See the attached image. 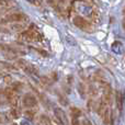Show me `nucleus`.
<instances>
[{"label":"nucleus","mask_w":125,"mask_h":125,"mask_svg":"<svg viewBox=\"0 0 125 125\" xmlns=\"http://www.w3.org/2000/svg\"><path fill=\"white\" fill-rule=\"evenodd\" d=\"M21 37L26 42H41L42 41V34L36 29V26L31 25L28 30L22 32Z\"/></svg>","instance_id":"f257e3e1"},{"label":"nucleus","mask_w":125,"mask_h":125,"mask_svg":"<svg viewBox=\"0 0 125 125\" xmlns=\"http://www.w3.org/2000/svg\"><path fill=\"white\" fill-rule=\"evenodd\" d=\"M73 22L80 30L84 31V32H88V33L92 32V25H91V23L89 21H87L86 19H83L82 17H80V15H76L73 19Z\"/></svg>","instance_id":"f03ea898"},{"label":"nucleus","mask_w":125,"mask_h":125,"mask_svg":"<svg viewBox=\"0 0 125 125\" xmlns=\"http://www.w3.org/2000/svg\"><path fill=\"white\" fill-rule=\"evenodd\" d=\"M28 20V17H26L24 13L22 12H13V13H10V14H7L6 18L2 19V24H4L6 22H24Z\"/></svg>","instance_id":"7ed1b4c3"},{"label":"nucleus","mask_w":125,"mask_h":125,"mask_svg":"<svg viewBox=\"0 0 125 125\" xmlns=\"http://www.w3.org/2000/svg\"><path fill=\"white\" fill-rule=\"evenodd\" d=\"M73 8L77 9L81 14L86 15V17H92L93 10H92V8H91L90 6H88L87 3H84V2H82V1H75L73 3Z\"/></svg>","instance_id":"20e7f679"},{"label":"nucleus","mask_w":125,"mask_h":125,"mask_svg":"<svg viewBox=\"0 0 125 125\" xmlns=\"http://www.w3.org/2000/svg\"><path fill=\"white\" fill-rule=\"evenodd\" d=\"M17 65L20 67V68L23 69L26 73H29V75H34V76L39 75V70L36 69V67L33 66L32 64H30V62H26L24 61H18Z\"/></svg>","instance_id":"39448f33"},{"label":"nucleus","mask_w":125,"mask_h":125,"mask_svg":"<svg viewBox=\"0 0 125 125\" xmlns=\"http://www.w3.org/2000/svg\"><path fill=\"white\" fill-rule=\"evenodd\" d=\"M22 103L25 108L31 109V108H36L37 104H39V101H37L36 97L32 93H26L23 97V100H22Z\"/></svg>","instance_id":"423d86ee"},{"label":"nucleus","mask_w":125,"mask_h":125,"mask_svg":"<svg viewBox=\"0 0 125 125\" xmlns=\"http://www.w3.org/2000/svg\"><path fill=\"white\" fill-rule=\"evenodd\" d=\"M54 115L62 125H68V119H67V115H66V113L64 112L62 109L54 108Z\"/></svg>","instance_id":"0eeeda50"},{"label":"nucleus","mask_w":125,"mask_h":125,"mask_svg":"<svg viewBox=\"0 0 125 125\" xmlns=\"http://www.w3.org/2000/svg\"><path fill=\"white\" fill-rule=\"evenodd\" d=\"M0 6H1V10H10L13 9L17 6V2L14 0H0Z\"/></svg>","instance_id":"6e6552de"},{"label":"nucleus","mask_w":125,"mask_h":125,"mask_svg":"<svg viewBox=\"0 0 125 125\" xmlns=\"http://www.w3.org/2000/svg\"><path fill=\"white\" fill-rule=\"evenodd\" d=\"M36 114H37V111L34 110V108L28 109V110L24 112V115H25V117L29 121H34V120L36 119Z\"/></svg>","instance_id":"1a4fd4ad"},{"label":"nucleus","mask_w":125,"mask_h":125,"mask_svg":"<svg viewBox=\"0 0 125 125\" xmlns=\"http://www.w3.org/2000/svg\"><path fill=\"white\" fill-rule=\"evenodd\" d=\"M37 125H53L52 121L50 120V117L46 115H41L37 120Z\"/></svg>","instance_id":"9d476101"},{"label":"nucleus","mask_w":125,"mask_h":125,"mask_svg":"<svg viewBox=\"0 0 125 125\" xmlns=\"http://www.w3.org/2000/svg\"><path fill=\"white\" fill-rule=\"evenodd\" d=\"M10 28L15 32H20V31H22L24 29V25L22 24V22H14V23L11 24Z\"/></svg>","instance_id":"9b49d317"},{"label":"nucleus","mask_w":125,"mask_h":125,"mask_svg":"<svg viewBox=\"0 0 125 125\" xmlns=\"http://www.w3.org/2000/svg\"><path fill=\"white\" fill-rule=\"evenodd\" d=\"M122 48H123V45H122L121 42H114L112 45V50L113 52H115L116 54H120L122 52Z\"/></svg>","instance_id":"f8f14e48"},{"label":"nucleus","mask_w":125,"mask_h":125,"mask_svg":"<svg viewBox=\"0 0 125 125\" xmlns=\"http://www.w3.org/2000/svg\"><path fill=\"white\" fill-rule=\"evenodd\" d=\"M116 102H117V108H119V110L122 111V109H123V102H122V93L121 92L116 93Z\"/></svg>","instance_id":"ddd939ff"},{"label":"nucleus","mask_w":125,"mask_h":125,"mask_svg":"<svg viewBox=\"0 0 125 125\" xmlns=\"http://www.w3.org/2000/svg\"><path fill=\"white\" fill-rule=\"evenodd\" d=\"M81 115V111L77 108H71V117H79Z\"/></svg>","instance_id":"4468645a"},{"label":"nucleus","mask_w":125,"mask_h":125,"mask_svg":"<svg viewBox=\"0 0 125 125\" xmlns=\"http://www.w3.org/2000/svg\"><path fill=\"white\" fill-rule=\"evenodd\" d=\"M11 87H12V88L14 89L15 91H18V92H19V91L22 89V84L20 83V82H14V83H13Z\"/></svg>","instance_id":"2eb2a0df"},{"label":"nucleus","mask_w":125,"mask_h":125,"mask_svg":"<svg viewBox=\"0 0 125 125\" xmlns=\"http://www.w3.org/2000/svg\"><path fill=\"white\" fill-rule=\"evenodd\" d=\"M26 1L30 2L33 6H36V7H40L42 4V0H26Z\"/></svg>","instance_id":"dca6fc26"},{"label":"nucleus","mask_w":125,"mask_h":125,"mask_svg":"<svg viewBox=\"0 0 125 125\" xmlns=\"http://www.w3.org/2000/svg\"><path fill=\"white\" fill-rule=\"evenodd\" d=\"M122 25H123V29H124V31H125V18L123 19V21H122Z\"/></svg>","instance_id":"f3484780"}]
</instances>
